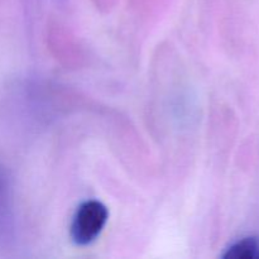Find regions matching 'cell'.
Segmentation results:
<instances>
[{"instance_id": "cell-2", "label": "cell", "mask_w": 259, "mask_h": 259, "mask_svg": "<svg viewBox=\"0 0 259 259\" xmlns=\"http://www.w3.org/2000/svg\"><path fill=\"white\" fill-rule=\"evenodd\" d=\"M259 257V244L254 238H244L230 245L223 258L225 259H254Z\"/></svg>"}, {"instance_id": "cell-1", "label": "cell", "mask_w": 259, "mask_h": 259, "mask_svg": "<svg viewBox=\"0 0 259 259\" xmlns=\"http://www.w3.org/2000/svg\"><path fill=\"white\" fill-rule=\"evenodd\" d=\"M108 218L109 211L103 202L96 200L82 202L71 224V238L77 245L90 244L103 232Z\"/></svg>"}]
</instances>
